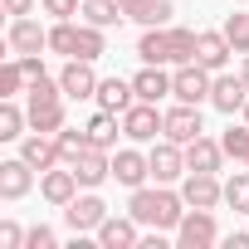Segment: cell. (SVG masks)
Returning a JSON list of instances; mask_svg holds the SVG:
<instances>
[{
	"mask_svg": "<svg viewBox=\"0 0 249 249\" xmlns=\"http://www.w3.org/2000/svg\"><path fill=\"white\" fill-rule=\"evenodd\" d=\"M181 196L191 210H220L225 205V181L215 171H186L181 176Z\"/></svg>",
	"mask_w": 249,
	"mask_h": 249,
	"instance_id": "cell-6",
	"label": "cell"
},
{
	"mask_svg": "<svg viewBox=\"0 0 249 249\" xmlns=\"http://www.w3.org/2000/svg\"><path fill=\"white\" fill-rule=\"evenodd\" d=\"M73 176H78V186H83V191H98V186L112 176V152H103V147H88V152L73 161Z\"/></svg>",
	"mask_w": 249,
	"mask_h": 249,
	"instance_id": "cell-19",
	"label": "cell"
},
{
	"mask_svg": "<svg viewBox=\"0 0 249 249\" xmlns=\"http://www.w3.org/2000/svg\"><path fill=\"white\" fill-rule=\"evenodd\" d=\"M93 103H98L103 112H117V117H122V112L137 103V88H132V78H117V73H112V78L98 83V98H93Z\"/></svg>",
	"mask_w": 249,
	"mask_h": 249,
	"instance_id": "cell-21",
	"label": "cell"
},
{
	"mask_svg": "<svg viewBox=\"0 0 249 249\" xmlns=\"http://www.w3.org/2000/svg\"><path fill=\"white\" fill-rule=\"evenodd\" d=\"M5 49L20 59V54H44L49 49V30L35 20V15H15L10 30H5Z\"/></svg>",
	"mask_w": 249,
	"mask_h": 249,
	"instance_id": "cell-8",
	"label": "cell"
},
{
	"mask_svg": "<svg viewBox=\"0 0 249 249\" xmlns=\"http://www.w3.org/2000/svg\"><path fill=\"white\" fill-rule=\"evenodd\" d=\"M239 166H249V152H244V161H239Z\"/></svg>",
	"mask_w": 249,
	"mask_h": 249,
	"instance_id": "cell-45",
	"label": "cell"
},
{
	"mask_svg": "<svg viewBox=\"0 0 249 249\" xmlns=\"http://www.w3.org/2000/svg\"><path fill=\"white\" fill-rule=\"evenodd\" d=\"M220 147H225V157H234V161H244V152H249V122L239 117H230V127L220 132Z\"/></svg>",
	"mask_w": 249,
	"mask_h": 249,
	"instance_id": "cell-31",
	"label": "cell"
},
{
	"mask_svg": "<svg viewBox=\"0 0 249 249\" xmlns=\"http://www.w3.org/2000/svg\"><path fill=\"white\" fill-rule=\"evenodd\" d=\"M59 83H64V98H73V103H83V98H98V73H93V59H69L64 69H59Z\"/></svg>",
	"mask_w": 249,
	"mask_h": 249,
	"instance_id": "cell-11",
	"label": "cell"
},
{
	"mask_svg": "<svg viewBox=\"0 0 249 249\" xmlns=\"http://www.w3.org/2000/svg\"><path fill=\"white\" fill-rule=\"evenodd\" d=\"M35 5H39V0H5V15L15 20V15H35Z\"/></svg>",
	"mask_w": 249,
	"mask_h": 249,
	"instance_id": "cell-41",
	"label": "cell"
},
{
	"mask_svg": "<svg viewBox=\"0 0 249 249\" xmlns=\"http://www.w3.org/2000/svg\"><path fill=\"white\" fill-rule=\"evenodd\" d=\"M122 137L137 142V147L161 142V137H166V112H161L157 103H142V98H137L127 112H122Z\"/></svg>",
	"mask_w": 249,
	"mask_h": 249,
	"instance_id": "cell-2",
	"label": "cell"
},
{
	"mask_svg": "<svg viewBox=\"0 0 249 249\" xmlns=\"http://www.w3.org/2000/svg\"><path fill=\"white\" fill-rule=\"evenodd\" d=\"M210 88H215V73L205 64H176V73H171L176 103H210Z\"/></svg>",
	"mask_w": 249,
	"mask_h": 249,
	"instance_id": "cell-5",
	"label": "cell"
},
{
	"mask_svg": "<svg viewBox=\"0 0 249 249\" xmlns=\"http://www.w3.org/2000/svg\"><path fill=\"white\" fill-rule=\"evenodd\" d=\"M239 73H244V83H249V54H239Z\"/></svg>",
	"mask_w": 249,
	"mask_h": 249,
	"instance_id": "cell-43",
	"label": "cell"
},
{
	"mask_svg": "<svg viewBox=\"0 0 249 249\" xmlns=\"http://www.w3.org/2000/svg\"><path fill=\"white\" fill-rule=\"evenodd\" d=\"M132 88H137L142 103H161V98H171V73H166V64H142V69L132 73Z\"/></svg>",
	"mask_w": 249,
	"mask_h": 249,
	"instance_id": "cell-20",
	"label": "cell"
},
{
	"mask_svg": "<svg viewBox=\"0 0 249 249\" xmlns=\"http://www.w3.org/2000/svg\"><path fill=\"white\" fill-rule=\"evenodd\" d=\"M0 249H25V230L15 220H0Z\"/></svg>",
	"mask_w": 249,
	"mask_h": 249,
	"instance_id": "cell-38",
	"label": "cell"
},
{
	"mask_svg": "<svg viewBox=\"0 0 249 249\" xmlns=\"http://www.w3.org/2000/svg\"><path fill=\"white\" fill-rule=\"evenodd\" d=\"M225 244H230V249H249V230H234V234H225Z\"/></svg>",
	"mask_w": 249,
	"mask_h": 249,
	"instance_id": "cell-42",
	"label": "cell"
},
{
	"mask_svg": "<svg viewBox=\"0 0 249 249\" xmlns=\"http://www.w3.org/2000/svg\"><path fill=\"white\" fill-rule=\"evenodd\" d=\"M166 35H171V64H196V39H200V30L166 25Z\"/></svg>",
	"mask_w": 249,
	"mask_h": 249,
	"instance_id": "cell-29",
	"label": "cell"
},
{
	"mask_svg": "<svg viewBox=\"0 0 249 249\" xmlns=\"http://www.w3.org/2000/svg\"><path fill=\"white\" fill-rule=\"evenodd\" d=\"M20 88H30V78H25L20 59L10 54V59H5V69H0V98H20Z\"/></svg>",
	"mask_w": 249,
	"mask_h": 249,
	"instance_id": "cell-34",
	"label": "cell"
},
{
	"mask_svg": "<svg viewBox=\"0 0 249 249\" xmlns=\"http://www.w3.org/2000/svg\"><path fill=\"white\" fill-rule=\"evenodd\" d=\"M171 15H176V5H171V0H157V5L142 15V30H166V25H171Z\"/></svg>",
	"mask_w": 249,
	"mask_h": 249,
	"instance_id": "cell-35",
	"label": "cell"
},
{
	"mask_svg": "<svg viewBox=\"0 0 249 249\" xmlns=\"http://www.w3.org/2000/svg\"><path fill=\"white\" fill-rule=\"evenodd\" d=\"M176 244L181 249H210V244H220L215 210H186V220L176 225Z\"/></svg>",
	"mask_w": 249,
	"mask_h": 249,
	"instance_id": "cell-7",
	"label": "cell"
},
{
	"mask_svg": "<svg viewBox=\"0 0 249 249\" xmlns=\"http://www.w3.org/2000/svg\"><path fill=\"white\" fill-rule=\"evenodd\" d=\"M30 127V107H20L15 98H0V142H20Z\"/></svg>",
	"mask_w": 249,
	"mask_h": 249,
	"instance_id": "cell-24",
	"label": "cell"
},
{
	"mask_svg": "<svg viewBox=\"0 0 249 249\" xmlns=\"http://www.w3.org/2000/svg\"><path fill=\"white\" fill-rule=\"evenodd\" d=\"M49 54H64V59L78 54V25L73 20H54L49 25Z\"/></svg>",
	"mask_w": 249,
	"mask_h": 249,
	"instance_id": "cell-27",
	"label": "cell"
},
{
	"mask_svg": "<svg viewBox=\"0 0 249 249\" xmlns=\"http://www.w3.org/2000/svg\"><path fill=\"white\" fill-rule=\"evenodd\" d=\"M59 137V157H64V166H73L88 147H93V137H88V127H64V132H54Z\"/></svg>",
	"mask_w": 249,
	"mask_h": 249,
	"instance_id": "cell-30",
	"label": "cell"
},
{
	"mask_svg": "<svg viewBox=\"0 0 249 249\" xmlns=\"http://www.w3.org/2000/svg\"><path fill=\"white\" fill-rule=\"evenodd\" d=\"M39 10L54 20H73V15H83V0H39Z\"/></svg>",
	"mask_w": 249,
	"mask_h": 249,
	"instance_id": "cell-37",
	"label": "cell"
},
{
	"mask_svg": "<svg viewBox=\"0 0 249 249\" xmlns=\"http://www.w3.org/2000/svg\"><path fill=\"white\" fill-rule=\"evenodd\" d=\"M225 166V147H220V137H196L191 147H186V171H220Z\"/></svg>",
	"mask_w": 249,
	"mask_h": 249,
	"instance_id": "cell-22",
	"label": "cell"
},
{
	"mask_svg": "<svg viewBox=\"0 0 249 249\" xmlns=\"http://www.w3.org/2000/svg\"><path fill=\"white\" fill-rule=\"evenodd\" d=\"M230 54H234V44L225 39V30H200V39H196V64H205L210 73H225Z\"/></svg>",
	"mask_w": 249,
	"mask_h": 249,
	"instance_id": "cell-17",
	"label": "cell"
},
{
	"mask_svg": "<svg viewBox=\"0 0 249 249\" xmlns=\"http://www.w3.org/2000/svg\"><path fill=\"white\" fill-rule=\"evenodd\" d=\"M78 191H83V186H78V176H73V166H64V161H59V166H49V171H39V196H44V200H49L54 210H64V205H69V200H73Z\"/></svg>",
	"mask_w": 249,
	"mask_h": 249,
	"instance_id": "cell-12",
	"label": "cell"
},
{
	"mask_svg": "<svg viewBox=\"0 0 249 249\" xmlns=\"http://www.w3.org/2000/svg\"><path fill=\"white\" fill-rule=\"evenodd\" d=\"M25 249H59V234L49 225H30L25 230Z\"/></svg>",
	"mask_w": 249,
	"mask_h": 249,
	"instance_id": "cell-36",
	"label": "cell"
},
{
	"mask_svg": "<svg viewBox=\"0 0 249 249\" xmlns=\"http://www.w3.org/2000/svg\"><path fill=\"white\" fill-rule=\"evenodd\" d=\"M103 54H107V30H98V25L83 20V25H78V54H73V59H93V64H98Z\"/></svg>",
	"mask_w": 249,
	"mask_h": 249,
	"instance_id": "cell-28",
	"label": "cell"
},
{
	"mask_svg": "<svg viewBox=\"0 0 249 249\" xmlns=\"http://www.w3.org/2000/svg\"><path fill=\"white\" fill-rule=\"evenodd\" d=\"M200 132H205V117H200V103H176V107H166V137H171V142L191 147V142H196Z\"/></svg>",
	"mask_w": 249,
	"mask_h": 249,
	"instance_id": "cell-13",
	"label": "cell"
},
{
	"mask_svg": "<svg viewBox=\"0 0 249 249\" xmlns=\"http://www.w3.org/2000/svg\"><path fill=\"white\" fill-rule=\"evenodd\" d=\"M239 117H244V122H249V103H244V112H239Z\"/></svg>",
	"mask_w": 249,
	"mask_h": 249,
	"instance_id": "cell-44",
	"label": "cell"
},
{
	"mask_svg": "<svg viewBox=\"0 0 249 249\" xmlns=\"http://www.w3.org/2000/svg\"><path fill=\"white\" fill-rule=\"evenodd\" d=\"M83 127H88V137H93V147H103V152H112V147H117V132H122V117H117V112H103V107H98V112H93V117L83 122Z\"/></svg>",
	"mask_w": 249,
	"mask_h": 249,
	"instance_id": "cell-23",
	"label": "cell"
},
{
	"mask_svg": "<svg viewBox=\"0 0 249 249\" xmlns=\"http://www.w3.org/2000/svg\"><path fill=\"white\" fill-rule=\"evenodd\" d=\"M93 239H98V249H137L142 244V225L132 215H107Z\"/></svg>",
	"mask_w": 249,
	"mask_h": 249,
	"instance_id": "cell-14",
	"label": "cell"
},
{
	"mask_svg": "<svg viewBox=\"0 0 249 249\" xmlns=\"http://www.w3.org/2000/svg\"><path fill=\"white\" fill-rule=\"evenodd\" d=\"M30 132H64L69 127V112H64V98H30Z\"/></svg>",
	"mask_w": 249,
	"mask_h": 249,
	"instance_id": "cell-16",
	"label": "cell"
},
{
	"mask_svg": "<svg viewBox=\"0 0 249 249\" xmlns=\"http://www.w3.org/2000/svg\"><path fill=\"white\" fill-rule=\"evenodd\" d=\"M112 210H107V200L98 196V191H78L69 205H64V225L73 230V234H98V225L107 220Z\"/></svg>",
	"mask_w": 249,
	"mask_h": 249,
	"instance_id": "cell-3",
	"label": "cell"
},
{
	"mask_svg": "<svg viewBox=\"0 0 249 249\" xmlns=\"http://www.w3.org/2000/svg\"><path fill=\"white\" fill-rule=\"evenodd\" d=\"M186 196H181V186H137L132 196H127V215L142 225V230H161V234H176V225L186 220Z\"/></svg>",
	"mask_w": 249,
	"mask_h": 249,
	"instance_id": "cell-1",
	"label": "cell"
},
{
	"mask_svg": "<svg viewBox=\"0 0 249 249\" xmlns=\"http://www.w3.org/2000/svg\"><path fill=\"white\" fill-rule=\"evenodd\" d=\"M112 181H117V186H127V191H137V186L152 181V161H147V152H142L137 142L112 152Z\"/></svg>",
	"mask_w": 249,
	"mask_h": 249,
	"instance_id": "cell-9",
	"label": "cell"
},
{
	"mask_svg": "<svg viewBox=\"0 0 249 249\" xmlns=\"http://www.w3.org/2000/svg\"><path fill=\"white\" fill-rule=\"evenodd\" d=\"M249 103V83L244 73H215V88H210V107L225 112V117H239Z\"/></svg>",
	"mask_w": 249,
	"mask_h": 249,
	"instance_id": "cell-10",
	"label": "cell"
},
{
	"mask_svg": "<svg viewBox=\"0 0 249 249\" xmlns=\"http://www.w3.org/2000/svg\"><path fill=\"white\" fill-rule=\"evenodd\" d=\"M137 59H142V64H171V35H166V30H142Z\"/></svg>",
	"mask_w": 249,
	"mask_h": 249,
	"instance_id": "cell-26",
	"label": "cell"
},
{
	"mask_svg": "<svg viewBox=\"0 0 249 249\" xmlns=\"http://www.w3.org/2000/svg\"><path fill=\"white\" fill-rule=\"evenodd\" d=\"M225 205H230L234 215H249V166L225 181Z\"/></svg>",
	"mask_w": 249,
	"mask_h": 249,
	"instance_id": "cell-32",
	"label": "cell"
},
{
	"mask_svg": "<svg viewBox=\"0 0 249 249\" xmlns=\"http://www.w3.org/2000/svg\"><path fill=\"white\" fill-rule=\"evenodd\" d=\"M83 20L98 30H117L127 20V10H122V0H83Z\"/></svg>",
	"mask_w": 249,
	"mask_h": 249,
	"instance_id": "cell-25",
	"label": "cell"
},
{
	"mask_svg": "<svg viewBox=\"0 0 249 249\" xmlns=\"http://www.w3.org/2000/svg\"><path fill=\"white\" fill-rule=\"evenodd\" d=\"M35 191V166L25 157H5L0 161V200H25Z\"/></svg>",
	"mask_w": 249,
	"mask_h": 249,
	"instance_id": "cell-15",
	"label": "cell"
},
{
	"mask_svg": "<svg viewBox=\"0 0 249 249\" xmlns=\"http://www.w3.org/2000/svg\"><path fill=\"white\" fill-rule=\"evenodd\" d=\"M20 69H25V78H30V83L49 73V69H44V54H20Z\"/></svg>",
	"mask_w": 249,
	"mask_h": 249,
	"instance_id": "cell-39",
	"label": "cell"
},
{
	"mask_svg": "<svg viewBox=\"0 0 249 249\" xmlns=\"http://www.w3.org/2000/svg\"><path fill=\"white\" fill-rule=\"evenodd\" d=\"M152 5H157V0H122V10H127V20H137V25H142V15H147Z\"/></svg>",
	"mask_w": 249,
	"mask_h": 249,
	"instance_id": "cell-40",
	"label": "cell"
},
{
	"mask_svg": "<svg viewBox=\"0 0 249 249\" xmlns=\"http://www.w3.org/2000/svg\"><path fill=\"white\" fill-rule=\"evenodd\" d=\"M20 157H25L35 171H49V166L64 161V157H59V137H49V132H25V137H20Z\"/></svg>",
	"mask_w": 249,
	"mask_h": 249,
	"instance_id": "cell-18",
	"label": "cell"
},
{
	"mask_svg": "<svg viewBox=\"0 0 249 249\" xmlns=\"http://www.w3.org/2000/svg\"><path fill=\"white\" fill-rule=\"evenodd\" d=\"M147 161H152V181L157 186H181V176H186V147L181 142H171V137L152 142Z\"/></svg>",
	"mask_w": 249,
	"mask_h": 249,
	"instance_id": "cell-4",
	"label": "cell"
},
{
	"mask_svg": "<svg viewBox=\"0 0 249 249\" xmlns=\"http://www.w3.org/2000/svg\"><path fill=\"white\" fill-rule=\"evenodd\" d=\"M225 39L234 44V54H249V10H234V15H225Z\"/></svg>",
	"mask_w": 249,
	"mask_h": 249,
	"instance_id": "cell-33",
	"label": "cell"
}]
</instances>
